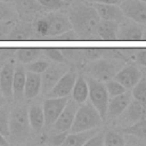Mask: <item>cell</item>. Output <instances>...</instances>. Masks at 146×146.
<instances>
[{
  "label": "cell",
  "instance_id": "obj_28",
  "mask_svg": "<svg viewBox=\"0 0 146 146\" xmlns=\"http://www.w3.org/2000/svg\"><path fill=\"white\" fill-rule=\"evenodd\" d=\"M11 107L8 103L0 106V132L8 138L9 136V119H10Z\"/></svg>",
  "mask_w": 146,
  "mask_h": 146
},
{
  "label": "cell",
  "instance_id": "obj_38",
  "mask_svg": "<svg viewBox=\"0 0 146 146\" xmlns=\"http://www.w3.org/2000/svg\"><path fill=\"white\" fill-rule=\"evenodd\" d=\"M104 139H105V131L98 130V132L96 135H94L86 143V146H103L104 145Z\"/></svg>",
  "mask_w": 146,
  "mask_h": 146
},
{
  "label": "cell",
  "instance_id": "obj_37",
  "mask_svg": "<svg viewBox=\"0 0 146 146\" xmlns=\"http://www.w3.org/2000/svg\"><path fill=\"white\" fill-rule=\"evenodd\" d=\"M16 21H14V19L13 21H0V41L6 40L7 35L9 34L13 26L15 25Z\"/></svg>",
  "mask_w": 146,
  "mask_h": 146
},
{
  "label": "cell",
  "instance_id": "obj_34",
  "mask_svg": "<svg viewBox=\"0 0 146 146\" xmlns=\"http://www.w3.org/2000/svg\"><path fill=\"white\" fill-rule=\"evenodd\" d=\"M49 62L47 60H43V59H35L33 62H30L26 64L25 66V70L26 71H31V72H34V73H38V74H42L48 67H49Z\"/></svg>",
  "mask_w": 146,
  "mask_h": 146
},
{
  "label": "cell",
  "instance_id": "obj_43",
  "mask_svg": "<svg viewBox=\"0 0 146 146\" xmlns=\"http://www.w3.org/2000/svg\"><path fill=\"white\" fill-rule=\"evenodd\" d=\"M6 103H8V100L6 99V97L0 92V106H2V105H5Z\"/></svg>",
  "mask_w": 146,
  "mask_h": 146
},
{
  "label": "cell",
  "instance_id": "obj_32",
  "mask_svg": "<svg viewBox=\"0 0 146 146\" xmlns=\"http://www.w3.org/2000/svg\"><path fill=\"white\" fill-rule=\"evenodd\" d=\"M36 1L48 11L65 9L70 5V1H66V0H36Z\"/></svg>",
  "mask_w": 146,
  "mask_h": 146
},
{
  "label": "cell",
  "instance_id": "obj_15",
  "mask_svg": "<svg viewBox=\"0 0 146 146\" xmlns=\"http://www.w3.org/2000/svg\"><path fill=\"white\" fill-rule=\"evenodd\" d=\"M6 40L9 41H25V40H39L33 25L26 21H16L11 31L7 35Z\"/></svg>",
  "mask_w": 146,
  "mask_h": 146
},
{
  "label": "cell",
  "instance_id": "obj_42",
  "mask_svg": "<svg viewBox=\"0 0 146 146\" xmlns=\"http://www.w3.org/2000/svg\"><path fill=\"white\" fill-rule=\"evenodd\" d=\"M9 144V141L7 140V138L0 132V146H7Z\"/></svg>",
  "mask_w": 146,
  "mask_h": 146
},
{
  "label": "cell",
  "instance_id": "obj_9",
  "mask_svg": "<svg viewBox=\"0 0 146 146\" xmlns=\"http://www.w3.org/2000/svg\"><path fill=\"white\" fill-rule=\"evenodd\" d=\"M119 6L125 18L139 24H146V2L140 0H122Z\"/></svg>",
  "mask_w": 146,
  "mask_h": 146
},
{
  "label": "cell",
  "instance_id": "obj_36",
  "mask_svg": "<svg viewBox=\"0 0 146 146\" xmlns=\"http://www.w3.org/2000/svg\"><path fill=\"white\" fill-rule=\"evenodd\" d=\"M68 131H62V132H51L50 136H48V143L55 146L63 145Z\"/></svg>",
  "mask_w": 146,
  "mask_h": 146
},
{
  "label": "cell",
  "instance_id": "obj_13",
  "mask_svg": "<svg viewBox=\"0 0 146 146\" xmlns=\"http://www.w3.org/2000/svg\"><path fill=\"white\" fill-rule=\"evenodd\" d=\"M76 76L78 73L75 71H66L47 94V97H68L73 89Z\"/></svg>",
  "mask_w": 146,
  "mask_h": 146
},
{
  "label": "cell",
  "instance_id": "obj_11",
  "mask_svg": "<svg viewBox=\"0 0 146 146\" xmlns=\"http://www.w3.org/2000/svg\"><path fill=\"white\" fill-rule=\"evenodd\" d=\"M14 7L17 11L18 18L26 22L33 21L38 15L46 11L36 0H15Z\"/></svg>",
  "mask_w": 146,
  "mask_h": 146
},
{
  "label": "cell",
  "instance_id": "obj_30",
  "mask_svg": "<svg viewBox=\"0 0 146 146\" xmlns=\"http://www.w3.org/2000/svg\"><path fill=\"white\" fill-rule=\"evenodd\" d=\"M125 144L124 137L122 136V132H117L114 130L105 131V139L104 145L106 146H123Z\"/></svg>",
  "mask_w": 146,
  "mask_h": 146
},
{
  "label": "cell",
  "instance_id": "obj_49",
  "mask_svg": "<svg viewBox=\"0 0 146 146\" xmlns=\"http://www.w3.org/2000/svg\"><path fill=\"white\" fill-rule=\"evenodd\" d=\"M145 78H146V76H145Z\"/></svg>",
  "mask_w": 146,
  "mask_h": 146
},
{
  "label": "cell",
  "instance_id": "obj_39",
  "mask_svg": "<svg viewBox=\"0 0 146 146\" xmlns=\"http://www.w3.org/2000/svg\"><path fill=\"white\" fill-rule=\"evenodd\" d=\"M52 40H59V41H75V40H79L78 39V35H76V33L73 31V29L72 30H70V31H67V32H64V33H62V34H59V35H57V36H55V38H52Z\"/></svg>",
  "mask_w": 146,
  "mask_h": 146
},
{
  "label": "cell",
  "instance_id": "obj_20",
  "mask_svg": "<svg viewBox=\"0 0 146 146\" xmlns=\"http://www.w3.org/2000/svg\"><path fill=\"white\" fill-rule=\"evenodd\" d=\"M91 5L95 7L99 18H102V19H111V21H116L119 23H121L125 19V16L119 5L99 3V2H95Z\"/></svg>",
  "mask_w": 146,
  "mask_h": 146
},
{
  "label": "cell",
  "instance_id": "obj_19",
  "mask_svg": "<svg viewBox=\"0 0 146 146\" xmlns=\"http://www.w3.org/2000/svg\"><path fill=\"white\" fill-rule=\"evenodd\" d=\"M65 72L66 70L62 65H49L41 74V91L47 95Z\"/></svg>",
  "mask_w": 146,
  "mask_h": 146
},
{
  "label": "cell",
  "instance_id": "obj_16",
  "mask_svg": "<svg viewBox=\"0 0 146 146\" xmlns=\"http://www.w3.org/2000/svg\"><path fill=\"white\" fill-rule=\"evenodd\" d=\"M15 64L13 60L2 64L0 71V92L8 102L13 100V79H14Z\"/></svg>",
  "mask_w": 146,
  "mask_h": 146
},
{
  "label": "cell",
  "instance_id": "obj_23",
  "mask_svg": "<svg viewBox=\"0 0 146 146\" xmlns=\"http://www.w3.org/2000/svg\"><path fill=\"white\" fill-rule=\"evenodd\" d=\"M29 121L31 125V130L33 132H41L44 128V115L43 108L39 104H33L27 108Z\"/></svg>",
  "mask_w": 146,
  "mask_h": 146
},
{
  "label": "cell",
  "instance_id": "obj_33",
  "mask_svg": "<svg viewBox=\"0 0 146 146\" xmlns=\"http://www.w3.org/2000/svg\"><path fill=\"white\" fill-rule=\"evenodd\" d=\"M105 87H106V90H107V94H108V97H114V96H117L120 94H123L127 89L119 82L116 81L114 78L113 79H110L107 81H105Z\"/></svg>",
  "mask_w": 146,
  "mask_h": 146
},
{
  "label": "cell",
  "instance_id": "obj_26",
  "mask_svg": "<svg viewBox=\"0 0 146 146\" xmlns=\"http://www.w3.org/2000/svg\"><path fill=\"white\" fill-rule=\"evenodd\" d=\"M120 131L124 135L133 136L137 138H146V119H141L129 125L121 127Z\"/></svg>",
  "mask_w": 146,
  "mask_h": 146
},
{
  "label": "cell",
  "instance_id": "obj_1",
  "mask_svg": "<svg viewBox=\"0 0 146 146\" xmlns=\"http://www.w3.org/2000/svg\"><path fill=\"white\" fill-rule=\"evenodd\" d=\"M67 8V16L78 39L94 40L95 30L100 19L95 7L84 0H80L68 5Z\"/></svg>",
  "mask_w": 146,
  "mask_h": 146
},
{
  "label": "cell",
  "instance_id": "obj_46",
  "mask_svg": "<svg viewBox=\"0 0 146 146\" xmlns=\"http://www.w3.org/2000/svg\"><path fill=\"white\" fill-rule=\"evenodd\" d=\"M1 67H2V63L0 62V71H1Z\"/></svg>",
  "mask_w": 146,
  "mask_h": 146
},
{
  "label": "cell",
  "instance_id": "obj_41",
  "mask_svg": "<svg viewBox=\"0 0 146 146\" xmlns=\"http://www.w3.org/2000/svg\"><path fill=\"white\" fill-rule=\"evenodd\" d=\"M84 1L90 2V3L99 2V3H112V5H120L122 0H84Z\"/></svg>",
  "mask_w": 146,
  "mask_h": 146
},
{
  "label": "cell",
  "instance_id": "obj_2",
  "mask_svg": "<svg viewBox=\"0 0 146 146\" xmlns=\"http://www.w3.org/2000/svg\"><path fill=\"white\" fill-rule=\"evenodd\" d=\"M31 125L25 105H16L10 111L9 136L10 143H23L31 135Z\"/></svg>",
  "mask_w": 146,
  "mask_h": 146
},
{
  "label": "cell",
  "instance_id": "obj_40",
  "mask_svg": "<svg viewBox=\"0 0 146 146\" xmlns=\"http://www.w3.org/2000/svg\"><path fill=\"white\" fill-rule=\"evenodd\" d=\"M135 59L137 64L146 67V48L137 49L135 51Z\"/></svg>",
  "mask_w": 146,
  "mask_h": 146
},
{
  "label": "cell",
  "instance_id": "obj_47",
  "mask_svg": "<svg viewBox=\"0 0 146 146\" xmlns=\"http://www.w3.org/2000/svg\"><path fill=\"white\" fill-rule=\"evenodd\" d=\"M140 1H143V2H146V0H140Z\"/></svg>",
  "mask_w": 146,
  "mask_h": 146
},
{
  "label": "cell",
  "instance_id": "obj_6",
  "mask_svg": "<svg viewBox=\"0 0 146 146\" xmlns=\"http://www.w3.org/2000/svg\"><path fill=\"white\" fill-rule=\"evenodd\" d=\"M68 97H48L42 105L44 115V128H50L57 120L65 105L67 104Z\"/></svg>",
  "mask_w": 146,
  "mask_h": 146
},
{
  "label": "cell",
  "instance_id": "obj_18",
  "mask_svg": "<svg viewBox=\"0 0 146 146\" xmlns=\"http://www.w3.org/2000/svg\"><path fill=\"white\" fill-rule=\"evenodd\" d=\"M119 24L120 23L116 21L100 18L96 26V30H95V39L96 40H105V41L116 40Z\"/></svg>",
  "mask_w": 146,
  "mask_h": 146
},
{
  "label": "cell",
  "instance_id": "obj_22",
  "mask_svg": "<svg viewBox=\"0 0 146 146\" xmlns=\"http://www.w3.org/2000/svg\"><path fill=\"white\" fill-rule=\"evenodd\" d=\"M41 92V74L26 71L25 86H24V98L32 99Z\"/></svg>",
  "mask_w": 146,
  "mask_h": 146
},
{
  "label": "cell",
  "instance_id": "obj_5",
  "mask_svg": "<svg viewBox=\"0 0 146 146\" xmlns=\"http://www.w3.org/2000/svg\"><path fill=\"white\" fill-rule=\"evenodd\" d=\"M122 64L123 62L117 59H94L87 66V71L90 76L105 82L115 76L119 70L123 67Z\"/></svg>",
  "mask_w": 146,
  "mask_h": 146
},
{
  "label": "cell",
  "instance_id": "obj_25",
  "mask_svg": "<svg viewBox=\"0 0 146 146\" xmlns=\"http://www.w3.org/2000/svg\"><path fill=\"white\" fill-rule=\"evenodd\" d=\"M88 92H89V87H88L87 79L82 74H78L73 89L71 91L72 99L75 100L78 104H83L87 102Z\"/></svg>",
  "mask_w": 146,
  "mask_h": 146
},
{
  "label": "cell",
  "instance_id": "obj_4",
  "mask_svg": "<svg viewBox=\"0 0 146 146\" xmlns=\"http://www.w3.org/2000/svg\"><path fill=\"white\" fill-rule=\"evenodd\" d=\"M87 82L89 87L88 98L90 103L94 105V107L98 111L103 120L105 121L106 117V111H107V104H108V94L105 87V83L103 81H99L92 76H87Z\"/></svg>",
  "mask_w": 146,
  "mask_h": 146
},
{
  "label": "cell",
  "instance_id": "obj_17",
  "mask_svg": "<svg viewBox=\"0 0 146 146\" xmlns=\"http://www.w3.org/2000/svg\"><path fill=\"white\" fill-rule=\"evenodd\" d=\"M141 76H143V73L136 66L129 65V66H124L121 70H119L114 79L119 81L127 90H131L132 87L141 79Z\"/></svg>",
  "mask_w": 146,
  "mask_h": 146
},
{
  "label": "cell",
  "instance_id": "obj_14",
  "mask_svg": "<svg viewBox=\"0 0 146 146\" xmlns=\"http://www.w3.org/2000/svg\"><path fill=\"white\" fill-rule=\"evenodd\" d=\"M119 117V123L121 124V127H125L138 120L146 119V103H140L136 99H131L125 111Z\"/></svg>",
  "mask_w": 146,
  "mask_h": 146
},
{
  "label": "cell",
  "instance_id": "obj_3",
  "mask_svg": "<svg viewBox=\"0 0 146 146\" xmlns=\"http://www.w3.org/2000/svg\"><path fill=\"white\" fill-rule=\"evenodd\" d=\"M104 120L98 113V111L94 107V105L89 103L80 104L76 110L74 121L72 123L68 132H78L83 130H89L92 128H99L103 124Z\"/></svg>",
  "mask_w": 146,
  "mask_h": 146
},
{
  "label": "cell",
  "instance_id": "obj_48",
  "mask_svg": "<svg viewBox=\"0 0 146 146\" xmlns=\"http://www.w3.org/2000/svg\"><path fill=\"white\" fill-rule=\"evenodd\" d=\"M66 1H70V0H66Z\"/></svg>",
  "mask_w": 146,
  "mask_h": 146
},
{
  "label": "cell",
  "instance_id": "obj_10",
  "mask_svg": "<svg viewBox=\"0 0 146 146\" xmlns=\"http://www.w3.org/2000/svg\"><path fill=\"white\" fill-rule=\"evenodd\" d=\"M131 99H132V95H131V91H129V90H125L123 94H120L117 96L111 97L108 99L105 120L111 121L113 119L119 117L125 111V108L130 104Z\"/></svg>",
  "mask_w": 146,
  "mask_h": 146
},
{
  "label": "cell",
  "instance_id": "obj_27",
  "mask_svg": "<svg viewBox=\"0 0 146 146\" xmlns=\"http://www.w3.org/2000/svg\"><path fill=\"white\" fill-rule=\"evenodd\" d=\"M43 52L41 48H19L16 51L17 58L22 64H27L39 58V56Z\"/></svg>",
  "mask_w": 146,
  "mask_h": 146
},
{
  "label": "cell",
  "instance_id": "obj_31",
  "mask_svg": "<svg viewBox=\"0 0 146 146\" xmlns=\"http://www.w3.org/2000/svg\"><path fill=\"white\" fill-rule=\"evenodd\" d=\"M18 18L15 7L6 1H0V21H16Z\"/></svg>",
  "mask_w": 146,
  "mask_h": 146
},
{
  "label": "cell",
  "instance_id": "obj_12",
  "mask_svg": "<svg viewBox=\"0 0 146 146\" xmlns=\"http://www.w3.org/2000/svg\"><path fill=\"white\" fill-rule=\"evenodd\" d=\"M143 39V24L131 19H124L119 24L116 40L120 41H140Z\"/></svg>",
  "mask_w": 146,
  "mask_h": 146
},
{
  "label": "cell",
  "instance_id": "obj_35",
  "mask_svg": "<svg viewBox=\"0 0 146 146\" xmlns=\"http://www.w3.org/2000/svg\"><path fill=\"white\" fill-rule=\"evenodd\" d=\"M43 52L50 59H52L54 62H57V63L65 62V56H64V52H63L62 49H58V48H46V49H43Z\"/></svg>",
  "mask_w": 146,
  "mask_h": 146
},
{
  "label": "cell",
  "instance_id": "obj_29",
  "mask_svg": "<svg viewBox=\"0 0 146 146\" xmlns=\"http://www.w3.org/2000/svg\"><path fill=\"white\" fill-rule=\"evenodd\" d=\"M132 99H136L140 103H146V78L141 76V79L132 87L131 89Z\"/></svg>",
  "mask_w": 146,
  "mask_h": 146
},
{
  "label": "cell",
  "instance_id": "obj_8",
  "mask_svg": "<svg viewBox=\"0 0 146 146\" xmlns=\"http://www.w3.org/2000/svg\"><path fill=\"white\" fill-rule=\"evenodd\" d=\"M80 104H78L73 99H68L67 104L65 105L64 110L57 117V120L54 122V124L50 127L51 132H62V131H68L72 127V123L74 121V116L76 113V110Z\"/></svg>",
  "mask_w": 146,
  "mask_h": 146
},
{
  "label": "cell",
  "instance_id": "obj_21",
  "mask_svg": "<svg viewBox=\"0 0 146 146\" xmlns=\"http://www.w3.org/2000/svg\"><path fill=\"white\" fill-rule=\"evenodd\" d=\"M26 70L21 63L15 65L14 79H13V100L19 102L24 98V86H25Z\"/></svg>",
  "mask_w": 146,
  "mask_h": 146
},
{
  "label": "cell",
  "instance_id": "obj_24",
  "mask_svg": "<svg viewBox=\"0 0 146 146\" xmlns=\"http://www.w3.org/2000/svg\"><path fill=\"white\" fill-rule=\"evenodd\" d=\"M98 128H92L89 130L78 131V132H68L63 145L64 146H83L86 143L98 132Z\"/></svg>",
  "mask_w": 146,
  "mask_h": 146
},
{
  "label": "cell",
  "instance_id": "obj_44",
  "mask_svg": "<svg viewBox=\"0 0 146 146\" xmlns=\"http://www.w3.org/2000/svg\"><path fill=\"white\" fill-rule=\"evenodd\" d=\"M144 41H146V26H143V39Z\"/></svg>",
  "mask_w": 146,
  "mask_h": 146
},
{
  "label": "cell",
  "instance_id": "obj_45",
  "mask_svg": "<svg viewBox=\"0 0 146 146\" xmlns=\"http://www.w3.org/2000/svg\"><path fill=\"white\" fill-rule=\"evenodd\" d=\"M0 1H6V2H9V1H11V0H0Z\"/></svg>",
  "mask_w": 146,
  "mask_h": 146
},
{
  "label": "cell",
  "instance_id": "obj_7",
  "mask_svg": "<svg viewBox=\"0 0 146 146\" xmlns=\"http://www.w3.org/2000/svg\"><path fill=\"white\" fill-rule=\"evenodd\" d=\"M44 17L49 26L48 39L52 40V38L72 30V25L68 19V16L64 13H58V10H56V11L44 14Z\"/></svg>",
  "mask_w": 146,
  "mask_h": 146
}]
</instances>
